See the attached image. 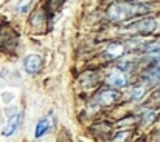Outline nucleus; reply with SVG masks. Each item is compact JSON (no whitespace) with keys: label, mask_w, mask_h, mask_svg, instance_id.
Masks as SVG:
<instances>
[{"label":"nucleus","mask_w":160,"mask_h":142,"mask_svg":"<svg viewBox=\"0 0 160 142\" xmlns=\"http://www.w3.org/2000/svg\"><path fill=\"white\" fill-rule=\"evenodd\" d=\"M148 12H149L148 5L135 3V2H117V3H112L107 9V16L112 22L129 20L135 16H143Z\"/></svg>","instance_id":"f257e3e1"},{"label":"nucleus","mask_w":160,"mask_h":142,"mask_svg":"<svg viewBox=\"0 0 160 142\" xmlns=\"http://www.w3.org/2000/svg\"><path fill=\"white\" fill-rule=\"evenodd\" d=\"M120 97H121V94L115 90H103L95 96V103L101 105V107H107V105H112V103L118 102Z\"/></svg>","instance_id":"f03ea898"},{"label":"nucleus","mask_w":160,"mask_h":142,"mask_svg":"<svg viewBox=\"0 0 160 142\" xmlns=\"http://www.w3.org/2000/svg\"><path fill=\"white\" fill-rule=\"evenodd\" d=\"M156 28H157V22H156L154 19H143V20H140V22L132 23L128 30H129V31H134V33H140V34H149V33H152Z\"/></svg>","instance_id":"7ed1b4c3"},{"label":"nucleus","mask_w":160,"mask_h":142,"mask_svg":"<svg viewBox=\"0 0 160 142\" xmlns=\"http://www.w3.org/2000/svg\"><path fill=\"white\" fill-rule=\"evenodd\" d=\"M23 68H25V71L30 73V74H34V73L41 71V68H42V57L38 56V54H30V56H27L25 60H23Z\"/></svg>","instance_id":"20e7f679"},{"label":"nucleus","mask_w":160,"mask_h":142,"mask_svg":"<svg viewBox=\"0 0 160 142\" xmlns=\"http://www.w3.org/2000/svg\"><path fill=\"white\" fill-rule=\"evenodd\" d=\"M20 121H22V114H14V116L9 119V122H8L6 128L3 130V136H11V135H12V133L19 128Z\"/></svg>","instance_id":"39448f33"},{"label":"nucleus","mask_w":160,"mask_h":142,"mask_svg":"<svg viewBox=\"0 0 160 142\" xmlns=\"http://www.w3.org/2000/svg\"><path fill=\"white\" fill-rule=\"evenodd\" d=\"M109 82L112 87H124L126 85V77L120 70H113L109 76Z\"/></svg>","instance_id":"423d86ee"},{"label":"nucleus","mask_w":160,"mask_h":142,"mask_svg":"<svg viewBox=\"0 0 160 142\" xmlns=\"http://www.w3.org/2000/svg\"><path fill=\"white\" fill-rule=\"evenodd\" d=\"M50 127H52V117H45V119H42V121L38 124V127H36L34 136H36V138L44 136V135L48 131V128H50Z\"/></svg>","instance_id":"0eeeda50"},{"label":"nucleus","mask_w":160,"mask_h":142,"mask_svg":"<svg viewBox=\"0 0 160 142\" xmlns=\"http://www.w3.org/2000/svg\"><path fill=\"white\" fill-rule=\"evenodd\" d=\"M145 49H146V53L151 54V56H160V40L159 42H152V44L146 45Z\"/></svg>","instance_id":"6e6552de"},{"label":"nucleus","mask_w":160,"mask_h":142,"mask_svg":"<svg viewBox=\"0 0 160 142\" xmlns=\"http://www.w3.org/2000/svg\"><path fill=\"white\" fill-rule=\"evenodd\" d=\"M107 53H109V56L117 57V56L123 54V47H121V45H110L109 49H107Z\"/></svg>","instance_id":"1a4fd4ad"},{"label":"nucleus","mask_w":160,"mask_h":142,"mask_svg":"<svg viewBox=\"0 0 160 142\" xmlns=\"http://www.w3.org/2000/svg\"><path fill=\"white\" fill-rule=\"evenodd\" d=\"M128 135H129V133H120V135H117L113 139H115V141H121V139H126Z\"/></svg>","instance_id":"9d476101"},{"label":"nucleus","mask_w":160,"mask_h":142,"mask_svg":"<svg viewBox=\"0 0 160 142\" xmlns=\"http://www.w3.org/2000/svg\"><path fill=\"white\" fill-rule=\"evenodd\" d=\"M142 93H143L142 90H135V91H134V94H132V97H134V99H137V97H140V96H142Z\"/></svg>","instance_id":"9b49d317"}]
</instances>
